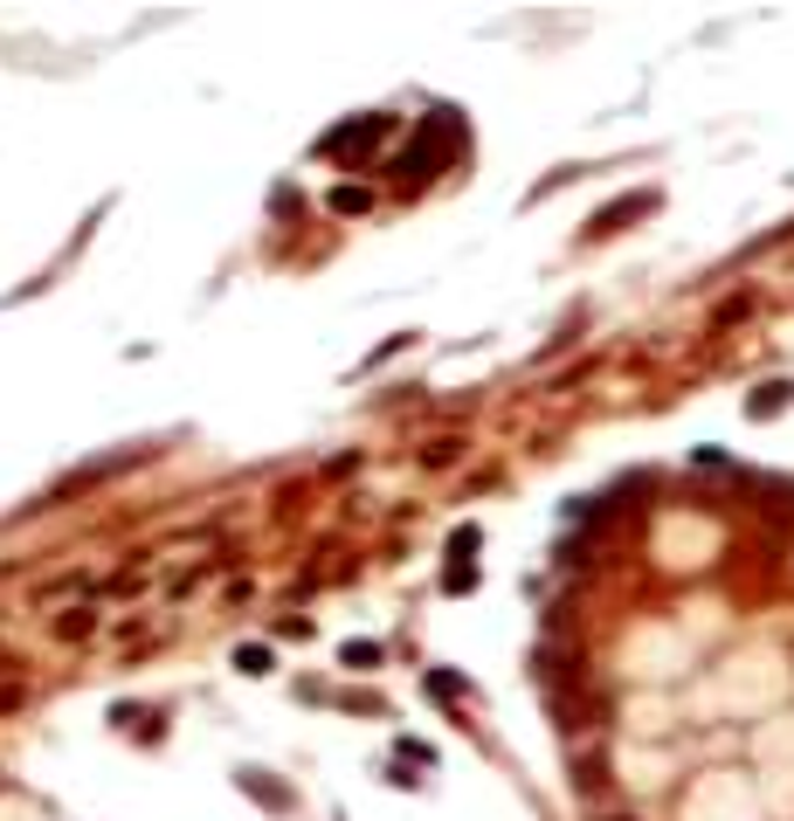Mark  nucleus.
Listing matches in <instances>:
<instances>
[{"label":"nucleus","mask_w":794,"mask_h":821,"mask_svg":"<svg viewBox=\"0 0 794 821\" xmlns=\"http://www.w3.org/2000/svg\"><path fill=\"white\" fill-rule=\"evenodd\" d=\"M456 152H464V124H456V111H435L428 124H422V139H415V152L394 166L401 179H422V173H443Z\"/></svg>","instance_id":"1"},{"label":"nucleus","mask_w":794,"mask_h":821,"mask_svg":"<svg viewBox=\"0 0 794 821\" xmlns=\"http://www.w3.org/2000/svg\"><path fill=\"white\" fill-rule=\"evenodd\" d=\"M614 821H622V814H614Z\"/></svg>","instance_id":"6"},{"label":"nucleus","mask_w":794,"mask_h":821,"mask_svg":"<svg viewBox=\"0 0 794 821\" xmlns=\"http://www.w3.org/2000/svg\"><path fill=\"white\" fill-rule=\"evenodd\" d=\"M331 208H339V215H360L367 194H360V187H339V194H331Z\"/></svg>","instance_id":"4"},{"label":"nucleus","mask_w":794,"mask_h":821,"mask_svg":"<svg viewBox=\"0 0 794 821\" xmlns=\"http://www.w3.org/2000/svg\"><path fill=\"white\" fill-rule=\"evenodd\" d=\"M388 132H394V124H388V118L373 111V118H360V124H346V132L318 139V152H325V160H360V152H367V145H380Z\"/></svg>","instance_id":"2"},{"label":"nucleus","mask_w":794,"mask_h":821,"mask_svg":"<svg viewBox=\"0 0 794 821\" xmlns=\"http://www.w3.org/2000/svg\"><path fill=\"white\" fill-rule=\"evenodd\" d=\"M656 208V194L643 187V194H622V200H614V208H601L595 215V236H614V228H622V221H635V215H650Z\"/></svg>","instance_id":"3"},{"label":"nucleus","mask_w":794,"mask_h":821,"mask_svg":"<svg viewBox=\"0 0 794 821\" xmlns=\"http://www.w3.org/2000/svg\"><path fill=\"white\" fill-rule=\"evenodd\" d=\"M236 663H242V670H249V677H263V670H270V649H242Z\"/></svg>","instance_id":"5"}]
</instances>
